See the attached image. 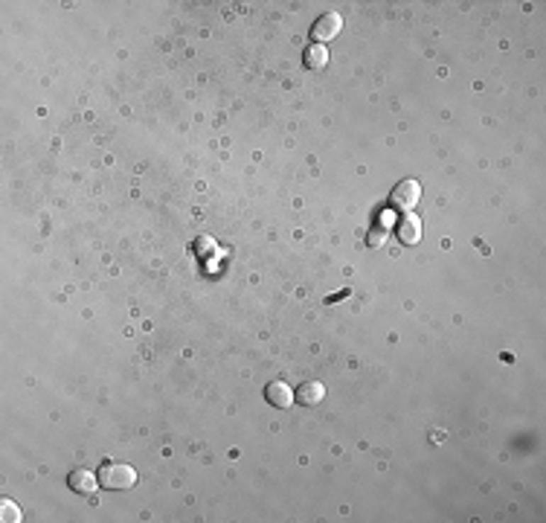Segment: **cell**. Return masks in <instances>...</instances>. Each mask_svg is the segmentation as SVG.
Masks as SVG:
<instances>
[{"label":"cell","mask_w":546,"mask_h":523,"mask_svg":"<svg viewBox=\"0 0 546 523\" xmlns=\"http://www.w3.org/2000/svg\"><path fill=\"white\" fill-rule=\"evenodd\" d=\"M137 483V471L131 466H123V463H111L99 471V485L111 488V491H126Z\"/></svg>","instance_id":"obj_1"},{"label":"cell","mask_w":546,"mask_h":523,"mask_svg":"<svg viewBox=\"0 0 546 523\" xmlns=\"http://www.w3.org/2000/svg\"><path fill=\"white\" fill-rule=\"evenodd\" d=\"M418 198H421V187L416 180H401L399 187L389 192L392 207H399V209H413L418 204Z\"/></svg>","instance_id":"obj_2"},{"label":"cell","mask_w":546,"mask_h":523,"mask_svg":"<svg viewBox=\"0 0 546 523\" xmlns=\"http://www.w3.org/2000/svg\"><path fill=\"white\" fill-rule=\"evenodd\" d=\"M340 29H343V18H340L338 12H325V15L317 18L311 35H314L317 41H331V38L340 35Z\"/></svg>","instance_id":"obj_3"},{"label":"cell","mask_w":546,"mask_h":523,"mask_svg":"<svg viewBox=\"0 0 546 523\" xmlns=\"http://www.w3.org/2000/svg\"><path fill=\"white\" fill-rule=\"evenodd\" d=\"M264 398L273 404V407H291L294 404V390L285 384V381H270L267 387H264Z\"/></svg>","instance_id":"obj_4"},{"label":"cell","mask_w":546,"mask_h":523,"mask_svg":"<svg viewBox=\"0 0 546 523\" xmlns=\"http://www.w3.org/2000/svg\"><path fill=\"white\" fill-rule=\"evenodd\" d=\"M67 485H70V491H76V495H94L96 485H99V480L94 477V471H87V468H76V471H70Z\"/></svg>","instance_id":"obj_5"},{"label":"cell","mask_w":546,"mask_h":523,"mask_svg":"<svg viewBox=\"0 0 546 523\" xmlns=\"http://www.w3.org/2000/svg\"><path fill=\"white\" fill-rule=\"evenodd\" d=\"M294 398L299 404H306V407H314L320 404L323 398H325V387L320 381H306V384H299V390L294 392Z\"/></svg>","instance_id":"obj_6"},{"label":"cell","mask_w":546,"mask_h":523,"mask_svg":"<svg viewBox=\"0 0 546 523\" xmlns=\"http://www.w3.org/2000/svg\"><path fill=\"white\" fill-rule=\"evenodd\" d=\"M399 238L404 244H416L421 238V221L416 219V215H404L401 224H399Z\"/></svg>","instance_id":"obj_7"},{"label":"cell","mask_w":546,"mask_h":523,"mask_svg":"<svg viewBox=\"0 0 546 523\" xmlns=\"http://www.w3.org/2000/svg\"><path fill=\"white\" fill-rule=\"evenodd\" d=\"M302 58H306V67H308V70H325V67H328V50H325L323 44L308 47Z\"/></svg>","instance_id":"obj_8"},{"label":"cell","mask_w":546,"mask_h":523,"mask_svg":"<svg viewBox=\"0 0 546 523\" xmlns=\"http://www.w3.org/2000/svg\"><path fill=\"white\" fill-rule=\"evenodd\" d=\"M0 512H4V520H6V523H15V520H21V509H18L15 503H9V500H4V503H0Z\"/></svg>","instance_id":"obj_9"}]
</instances>
